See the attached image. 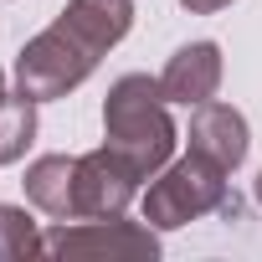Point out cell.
Returning a JSON list of instances; mask_svg holds the SVG:
<instances>
[{"label":"cell","instance_id":"1","mask_svg":"<svg viewBox=\"0 0 262 262\" xmlns=\"http://www.w3.org/2000/svg\"><path fill=\"white\" fill-rule=\"evenodd\" d=\"M134 26V0H72V6L21 47L16 57V82L26 98H62L72 93L93 67L98 57L128 36Z\"/></svg>","mask_w":262,"mask_h":262},{"label":"cell","instance_id":"2","mask_svg":"<svg viewBox=\"0 0 262 262\" xmlns=\"http://www.w3.org/2000/svg\"><path fill=\"white\" fill-rule=\"evenodd\" d=\"M165 88L149 77H118L108 103H103V128H108V144L134 165L144 180H155L170 155H175V123L165 113Z\"/></svg>","mask_w":262,"mask_h":262},{"label":"cell","instance_id":"3","mask_svg":"<svg viewBox=\"0 0 262 262\" xmlns=\"http://www.w3.org/2000/svg\"><path fill=\"white\" fill-rule=\"evenodd\" d=\"M226 165H216L211 155L190 149L185 160H175L170 170H160V180L144 190V221L149 226H185L206 211L236 216V195L226 190Z\"/></svg>","mask_w":262,"mask_h":262},{"label":"cell","instance_id":"4","mask_svg":"<svg viewBox=\"0 0 262 262\" xmlns=\"http://www.w3.org/2000/svg\"><path fill=\"white\" fill-rule=\"evenodd\" d=\"M139 170L128 165L113 144L77 155V175H72V221H93V216H118L139 190Z\"/></svg>","mask_w":262,"mask_h":262},{"label":"cell","instance_id":"5","mask_svg":"<svg viewBox=\"0 0 262 262\" xmlns=\"http://www.w3.org/2000/svg\"><path fill=\"white\" fill-rule=\"evenodd\" d=\"M47 252H57V257H155L160 247H155L149 226L118 221V216H93V221L47 231Z\"/></svg>","mask_w":262,"mask_h":262},{"label":"cell","instance_id":"6","mask_svg":"<svg viewBox=\"0 0 262 262\" xmlns=\"http://www.w3.org/2000/svg\"><path fill=\"white\" fill-rule=\"evenodd\" d=\"M160 88H165L170 103H185V108L216 98V88H221V47H216V41H190V47H180V52L170 57V67L160 72Z\"/></svg>","mask_w":262,"mask_h":262},{"label":"cell","instance_id":"7","mask_svg":"<svg viewBox=\"0 0 262 262\" xmlns=\"http://www.w3.org/2000/svg\"><path fill=\"white\" fill-rule=\"evenodd\" d=\"M190 149L211 155L226 170H236L247 160V118L231 103H216V98L195 103V113H190Z\"/></svg>","mask_w":262,"mask_h":262},{"label":"cell","instance_id":"8","mask_svg":"<svg viewBox=\"0 0 262 262\" xmlns=\"http://www.w3.org/2000/svg\"><path fill=\"white\" fill-rule=\"evenodd\" d=\"M72 175H77V160L67 155H47L26 170V195L31 206H41L47 216L57 221H72Z\"/></svg>","mask_w":262,"mask_h":262},{"label":"cell","instance_id":"9","mask_svg":"<svg viewBox=\"0 0 262 262\" xmlns=\"http://www.w3.org/2000/svg\"><path fill=\"white\" fill-rule=\"evenodd\" d=\"M36 139V98H6L0 103V165H11L26 155V144Z\"/></svg>","mask_w":262,"mask_h":262},{"label":"cell","instance_id":"10","mask_svg":"<svg viewBox=\"0 0 262 262\" xmlns=\"http://www.w3.org/2000/svg\"><path fill=\"white\" fill-rule=\"evenodd\" d=\"M36 252H47V236H36V221L16 206H0V262L36 257Z\"/></svg>","mask_w":262,"mask_h":262},{"label":"cell","instance_id":"11","mask_svg":"<svg viewBox=\"0 0 262 262\" xmlns=\"http://www.w3.org/2000/svg\"><path fill=\"white\" fill-rule=\"evenodd\" d=\"M185 11H195V16H211V11H221V6H231V0H180Z\"/></svg>","mask_w":262,"mask_h":262},{"label":"cell","instance_id":"12","mask_svg":"<svg viewBox=\"0 0 262 262\" xmlns=\"http://www.w3.org/2000/svg\"><path fill=\"white\" fill-rule=\"evenodd\" d=\"M0 103H6V77H0Z\"/></svg>","mask_w":262,"mask_h":262},{"label":"cell","instance_id":"13","mask_svg":"<svg viewBox=\"0 0 262 262\" xmlns=\"http://www.w3.org/2000/svg\"><path fill=\"white\" fill-rule=\"evenodd\" d=\"M257 201H262V175H257Z\"/></svg>","mask_w":262,"mask_h":262}]
</instances>
